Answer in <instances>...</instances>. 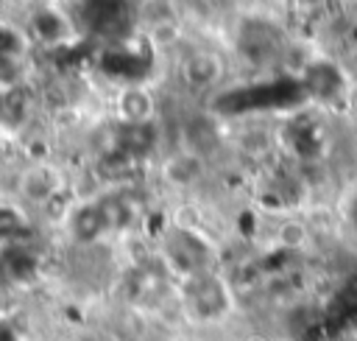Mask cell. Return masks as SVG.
<instances>
[{"label":"cell","mask_w":357,"mask_h":341,"mask_svg":"<svg viewBox=\"0 0 357 341\" xmlns=\"http://www.w3.org/2000/svg\"><path fill=\"white\" fill-rule=\"evenodd\" d=\"M33 112V98L22 84L0 87V137H22Z\"/></svg>","instance_id":"8992f818"},{"label":"cell","mask_w":357,"mask_h":341,"mask_svg":"<svg viewBox=\"0 0 357 341\" xmlns=\"http://www.w3.org/2000/svg\"><path fill=\"white\" fill-rule=\"evenodd\" d=\"M67 187V179L61 168H56L47 159L28 162L17 176V196L28 207H50Z\"/></svg>","instance_id":"7a4b0ae2"},{"label":"cell","mask_w":357,"mask_h":341,"mask_svg":"<svg viewBox=\"0 0 357 341\" xmlns=\"http://www.w3.org/2000/svg\"><path fill=\"white\" fill-rule=\"evenodd\" d=\"M204 170H206V162H204V154L190 148V145H181L176 148L173 154H167L159 165V173L162 179L176 187V190H187V187H195L201 179H204Z\"/></svg>","instance_id":"5b68a950"},{"label":"cell","mask_w":357,"mask_h":341,"mask_svg":"<svg viewBox=\"0 0 357 341\" xmlns=\"http://www.w3.org/2000/svg\"><path fill=\"white\" fill-rule=\"evenodd\" d=\"M243 341H271V338H268V335H262V333H248Z\"/></svg>","instance_id":"9c48e42d"},{"label":"cell","mask_w":357,"mask_h":341,"mask_svg":"<svg viewBox=\"0 0 357 341\" xmlns=\"http://www.w3.org/2000/svg\"><path fill=\"white\" fill-rule=\"evenodd\" d=\"M181 305L192 321L215 324L231 313L234 293L220 274L201 268L195 274L181 277Z\"/></svg>","instance_id":"6da1fadb"},{"label":"cell","mask_w":357,"mask_h":341,"mask_svg":"<svg viewBox=\"0 0 357 341\" xmlns=\"http://www.w3.org/2000/svg\"><path fill=\"white\" fill-rule=\"evenodd\" d=\"M351 103H354V115H357V92L351 95Z\"/></svg>","instance_id":"7c38bea8"},{"label":"cell","mask_w":357,"mask_h":341,"mask_svg":"<svg viewBox=\"0 0 357 341\" xmlns=\"http://www.w3.org/2000/svg\"><path fill=\"white\" fill-rule=\"evenodd\" d=\"M223 73H226L223 59L215 50H206V48L190 50L178 61V78L192 92H209V89H215L223 81Z\"/></svg>","instance_id":"3957f363"},{"label":"cell","mask_w":357,"mask_h":341,"mask_svg":"<svg viewBox=\"0 0 357 341\" xmlns=\"http://www.w3.org/2000/svg\"><path fill=\"white\" fill-rule=\"evenodd\" d=\"M22 6H31V8H36V6H45L47 0H20Z\"/></svg>","instance_id":"30bf717a"},{"label":"cell","mask_w":357,"mask_h":341,"mask_svg":"<svg viewBox=\"0 0 357 341\" xmlns=\"http://www.w3.org/2000/svg\"><path fill=\"white\" fill-rule=\"evenodd\" d=\"M137 20L145 31H153V28H162V25L181 22V14H178L176 0H142L137 6Z\"/></svg>","instance_id":"52a82bcc"},{"label":"cell","mask_w":357,"mask_h":341,"mask_svg":"<svg viewBox=\"0 0 357 341\" xmlns=\"http://www.w3.org/2000/svg\"><path fill=\"white\" fill-rule=\"evenodd\" d=\"M298 3H301V6H318L321 0H298Z\"/></svg>","instance_id":"8fae6325"},{"label":"cell","mask_w":357,"mask_h":341,"mask_svg":"<svg viewBox=\"0 0 357 341\" xmlns=\"http://www.w3.org/2000/svg\"><path fill=\"white\" fill-rule=\"evenodd\" d=\"M310 240V232L301 221H282L279 229H276V243L284 246V249H304Z\"/></svg>","instance_id":"ba28073f"},{"label":"cell","mask_w":357,"mask_h":341,"mask_svg":"<svg viewBox=\"0 0 357 341\" xmlns=\"http://www.w3.org/2000/svg\"><path fill=\"white\" fill-rule=\"evenodd\" d=\"M156 95L145 84H123L114 92V117L123 126H148L156 120Z\"/></svg>","instance_id":"277c9868"}]
</instances>
